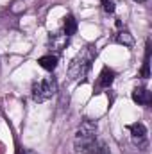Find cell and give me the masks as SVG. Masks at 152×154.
<instances>
[{"mask_svg": "<svg viewBox=\"0 0 152 154\" xmlns=\"http://www.w3.org/2000/svg\"><path fill=\"white\" fill-rule=\"evenodd\" d=\"M138 2H143V0H138Z\"/></svg>", "mask_w": 152, "mask_h": 154, "instance_id": "14", "label": "cell"}, {"mask_svg": "<svg viewBox=\"0 0 152 154\" xmlns=\"http://www.w3.org/2000/svg\"><path fill=\"white\" fill-rule=\"evenodd\" d=\"M66 45H68V36L66 34H52L50 36V47L56 52H61Z\"/></svg>", "mask_w": 152, "mask_h": 154, "instance_id": "9", "label": "cell"}, {"mask_svg": "<svg viewBox=\"0 0 152 154\" xmlns=\"http://www.w3.org/2000/svg\"><path fill=\"white\" fill-rule=\"evenodd\" d=\"M93 57H95V50H93L91 47L84 48L75 59L72 61V65H70V68H68V75H70V79H74V81H77V79H84L86 74H88V70L91 68Z\"/></svg>", "mask_w": 152, "mask_h": 154, "instance_id": "1", "label": "cell"}, {"mask_svg": "<svg viewBox=\"0 0 152 154\" xmlns=\"http://www.w3.org/2000/svg\"><path fill=\"white\" fill-rule=\"evenodd\" d=\"M39 66L41 68H45V70H48V72H52V70H56V66H57V56L56 54H47V56H41L38 59Z\"/></svg>", "mask_w": 152, "mask_h": 154, "instance_id": "8", "label": "cell"}, {"mask_svg": "<svg viewBox=\"0 0 152 154\" xmlns=\"http://www.w3.org/2000/svg\"><path fill=\"white\" fill-rule=\"evenodd\" d=\"M129 131H131V138L136 145H143L145 140H147V127L141 124V122H136V124H131L129 125Z\"/></svg>", "mask_w": 152, "mask_h": 154, "instance_id": "4", "label": "cell"}, {"mask_svg": "<svg viewBox=\"0 0 152 154\" xmlns=\"http://www.w3.org/2000/svg\"><path fill=\"white\" fill-rule=\"evenodd\" d=\"M116 41L120 45H125V47H132L134 45V38H132V34L129 31H120L116 34Z\"/></svg>", "mask_w": 152, "mask_h": 154, "instance_id": "10", "label": "cell"}, {"mask_svg": "<svg viewBox=\"0 0 152 154\" xmlns=\"http://www.w3.org/2000/svg\"><path fill=\"white\" fill-rule=\"evenodd\" d=\"M57 91V82L54 77H45V79H39L34 81L32 84V99L36 102H45L48 99H52Z\"/></svg>", "mask_w": 152, "mask_h": 154, "instance_id": "2", "label": "cell"}, {"mask_svg": "<svg viewBox=\"0 0 152 154\" xmlns=\"http://www.w3.org/2000/svg\"><path fill=\"white\" fill-rule=\"evenodd\" d=\"M132 100H134L136 104L147 106V104H150L152 95H150V91L145 90V88H134V90H132Z\"/></svg>", "mask_w": 152, "mask_h": 154, "instance_id": "6", "label": "cell"}, {"mask_svg": "<svg viewBox=\"0 0 152 154\" xmlns=\"http://www.w3.org/2000/svg\"><path fill=\"white\" fill-rule=\"evenodd\" d=\"M102 7L106 13H114V4L113 0H102Z\"/></svg>", "mask_w": 152, "mask_h": 154, "instance_id": "12", "label": "cell"}, {"mask_svg": "<svg viewBox=\"0 0 152 154\" xmlns=\"http://www.w3.org/2000/svg\"><path fill=\"white\" fill-rule=\"evenodd\" d=\"M97 138V122L93 120H84L79 129H77V134H75V149L79 152H82V149L91 143L93 140Z\"/></svg>", "mask_w": 152, "mask_h": 154, "instance_id": "3", "label": "cell"}, {"mask_svg": "<svg viewBox=\"0 0 152 154\" xmlns=\"http://www.w3.org/2000/svg\"><path fill=\"white\" fill-rule=\"evenodd\" d=\"M18 154H36V152H34V151H31V149H22Z\"/></svg>", "mask_w": 152, "mask_h": 154, "instance_id": "13", "label": "cell"}, {"mask_svg": "<svg viewBox=\"0 0 152 154\" xmlns=\"http://www.w3.org/2000/svg\"><path fill=\"white\" fill-rule=\"evenodd\" d=\"M113 81H114V72L111 70V68L104 66L102 72H100V75H99L97 86H99V88H109V86L113 84Z\"/></svg>", "mask_w": 152, "mask_h": 154, "instance_id": "7", "label": "cell"}, {"mask_svg": "<svg viewBox=\"0 0 152 154\" xmlns=\"http://www.w3.org/2000/svg\"><path fill=\"white\" fill-rule=\"evenodd\" d=\"M82 154H111L109 152V147L102 142V140H93L91 143H88L84 149H82Z\"/></svg>", "mask_w": 152, "mask_h": 154, "instance_id": "5", "label": "cell"}, {"mask_svg": "<svg viewBox=\"0 0 152 154\" xmlns=\"http://www.w3.org/2000/svg\"><path fill=\"white\" fill-rule=\"evenodd\" d=\"M75 31H77V22H75V18H74L72 14H68V16L65 18V32H63V34H66V36L70 38L72 34H75Z\"/></svg>", "mask_w": 152, "mask_h": 154, "instance_id": "11", "label": "cell"}]
</instances>
